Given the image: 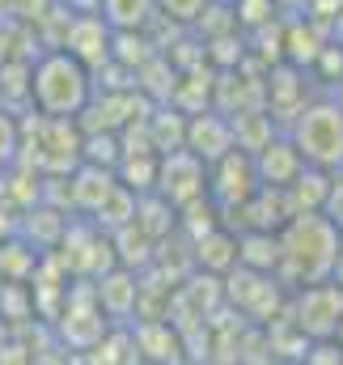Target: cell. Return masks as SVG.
<instances>
[{"label":"cell","instance_id":"6da1fadb","mask_svg":"<svg viewBox=\"0 0 343 365\" xmlns=\"http://www.w3.org/2000/svg\"><path fill=\"white\" fill-rule=\"evenodd\" d=\"M339 238L343 234L322 217V212H297V217L275 234V242H280V264H275V272H280V280L292 284V289H305V284L327 280V276L335 272L339 255H343Z\"/></svg>","mask_w":343,"mask_h":365},{"label":"cell","instance_id":"7a4b0ae2","mask_svg":"<svg viewBox=\"0 0 343 365\" xmlns=\"http://www.w3.org/2000/svg\"><path fill=\"white\" fill-rule=\"evenodd\" d=\"M93 102V68H85L64 47H51L30 64V106L47 119H81Z\"/></svg>","mask_w":343,"mask_h":365},{"label":"cell","instance_id":"3957f363","mask_svg":"<svg viewBox=\"0 0 343 365\" xmlns=\"http://www.w3.org/2000/svg\"><path fill=\"white\" fill-rule=\"evenodd\" d=\"M288 140H292V149L301 153L305 166L331 175L335 166H343V110L335 102H310L292 119Z\"/></svg>","mask_w":343,"mask_h":365},{"label":"cell","instance_id":"277c9868","mask_svg":"<svg viewBox=\"0 0 343 365\" xmlns=\"http://www.w3.org/2000/svg\"><path fill=\"white\" fill-rule=\"evenodd\" d=\"M153 191L170 204V208H191L208 195V166L186 153V149H174V153H162L157 162V182Z\"/></svg>","mask_w":343,"mask_h":365},{"label":"cell","instance_id":"5b68a950","mask_svg":"<svg viewBox=\"0 0 343 365\" xmlns=\"http://www.w3.org/2000/svg\"><path fill=\"white\" fill-rule=\"evenodd\" d=\"M258 187H263V182H258L255 158H250L246 149H233V153H225L221 162L208 166V195H212V204H221V208H238V212H242V208L255 200Z\"/></svg>","mask_w":343,"mask_h":365},{"label":"cell","instance_id":"8992f818","mask_svg":"<svg viewBox=\"0 0 343 365\" xmlns=\"http://www.w3.org/2000/svg\"><path fill=\"white\" fill-rule=\"evenodd\" d=\"M182 149L195 153L204 166H212L225 153H233L238 140H233L229 115H221V110H195V115H186V140H182Z\"/></svg>","mask_w":343,"mask_h":365},{"label":"cell","instance_id":"52a82bcc","mask_svg":"<svg viewBox=\"0 0 343 365\" xmlns=\"http://www.w3.org/2000/svg\"><path fill=\"white\" fill-rule=\"evenodd\" d=\"M64 51L77 56L85 68H97V60L115 56V30L102 21V13H68Z\"/></svg>","mask_w":343,"mask_h":365},{"label":"cell","instance_id":"ba28073f","mask_svg":"<svg viewBox=\"0 0 343 365\" xmlns=\"http://www.w3.org/2000/svg\"><path fill=\"white\" fill-rule=\"evenodd\" d=\"M297 323L310 331V336H335V327L343 323V289L331 280H318V284H305L297 293Z\"/></svg>","mask_w":343,"mask_h":365},{"label":"cell","instance_id":"9c48e42d","mask_svg":"<svg viewBox=\"0 0 343 365\" xmlns=\"http://www.w3.org/2000/svg\"><path fill=\"white\" fill-rule=\"evenodd\" d=\"M250 158H255L258 182H263V187H280V191L305 170V162H301V153L292 149V140H271V145H263Z\"/></svg>","mask_w":343,"mask_h":365},{"label":"cell","instance_id":"30bf717a","mask_svg":"<svg viewBox=\"0 0 343 365\" xmlns=\"http://www.w3.org/2000/svg\"><path fill=\"white\" fill-rule=\"evenodd\" d=\"M97 13L115 34H144L157 21V0H102Z\"/></svg>","mask_w":343,"mask_h":365},{"label":"cell","instance_id":"8fae6325","mask_svg":"<svg viewBox=\"0 0 343 365\" xmlns=\"http://www.w3.org/2000/svg\"><path fill=\"white\" fill-rule=\"evenodd\" d=\"M17 158H21V119L0 106V166L9 170Z\"/></svg>","mask_w":343,"mask_h":365},{"label":"cell","instance_id":"7c38bea8","mask_svg":"<svg viewBox=\"0 0 343 365\" xmlns=\"http://www.w3.org/2000/svg\"><path fill=\"white\" fill-rule=\"evenodd\" d=\"M204 9H208V0H157V17H166L174 26L204 21Z\"/></svg>","mask_w":343,"mask_h":365},{"label":"cell","instance_id":"4fadbf2b","mask_svg":"<svg viewBox=\"0 0 343 365\" xmlns=\"http://www.w3.org/2000/svg\"><path fill=\"white\" fill-rule=\"evenodd\" d=\"M322 217H327V221L343 234V182L339 179L331 182V195H327V204H322Z\"/></svg>","mask_w":343,"mask_h":365},{"label":"cell","instance_id":"5bb4252c","mask_svg":"<svg viewBox=\"0 0 343 365\" xmlns=\"http://www.w3.org/2000/svg\"><path fill=\"white\" fill-rule=\"evenodd\" d=\"M56 4H64V9H73V13H97L102 0H56Z\"/></svg>","mask_w":343,"mask_h":365},{"label":"cell","instance_id":"9a60e30c","mask_svg":"<svg viewBox=\"0 0 343 365\" xmlns=\"http://www.w3.org/2000/svg\"><path fill=\"white\" fill-rule=\"evenodd\" d=\"M4 195H9V170L0 166V200H4Z\"/></svg>","mask_w":343,"mask_h":365},{"label":"cell","instance_id":"2e32d148","mask_svg":"<svg viewBox=\"0 0 343 365\" xmlns=\"http://www.w3.org/2000/svg\"><path fill=\"white\" fill-rule=\"evenodd\" d=\"M221 4H233V0H221Z\"/></svg>","mask_w":343,"mask_h":365}]
</instances>
